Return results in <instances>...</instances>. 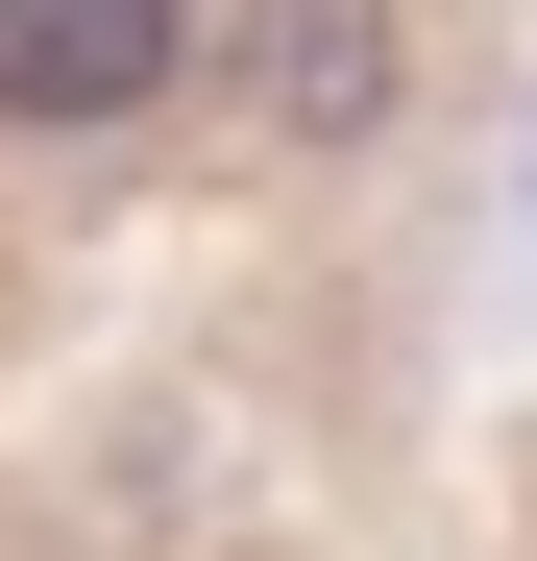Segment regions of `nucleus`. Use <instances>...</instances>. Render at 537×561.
<instances>
[{"label":"nucleus","instance_id":"1","mask_svg":"<svg viewBox=\"0 0 537 561\" xmlns=\"http://www.w3.org/2000/svg\"><path fill=\"white\" fill-rule=\"evenodd\" d=\"M196 73V0H0V123H147Z\"/></svg>","mask_w":537,"mask_h":561},{"label":"nucleus","instance_id":"2","mask_svg":"<svg viewBox=\"0 0 537 561\" xmlns=\"http://www.w3.org/2000/svg\"><path fill=\"white\" fill-rule=\"evenodd\" d=\"M268 123H391V0H268Z\"/></svg>","mask_w":537,"mask_h":561}]
</instances>
